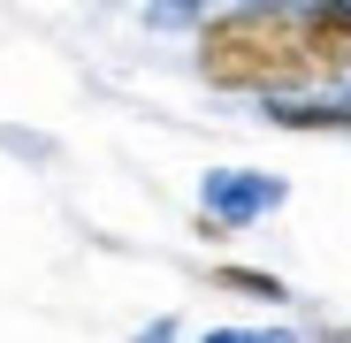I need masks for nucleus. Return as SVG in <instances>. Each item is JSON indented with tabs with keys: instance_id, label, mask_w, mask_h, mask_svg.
<instances>
[{
	"instance_id": "4",
	"label": "nucleus",
	"mask_w": 351,
	"mask_h": 343,
	"mask_svg": "<svg viewBox=\"0 0 351 343\" xmlns=\"http://www.w3.org/2000/svg\"><path fill=\"white\" fill-rule=\"evenodd\" d=\"M221 290H245V298H282V282L275 275H252V267H214Z\"/></svg>"
},
{
	"instance_id": "3",
	"label": "nucleus",
	"mask_w": 351,
	"mask_h": 343,
	"mask_svg": "<svg viewBox=\"0 0 351 343\" xmlns=\"http://www.w3.org/2000/svg\"><path fill=\"white\" fill-rule=\"evenodd\" d=\"M306 53H313V84H343L351 77V0H306Z\"/></svg>"
},
{
	"instance_id": "2",
	"label": "nucleus",
	"mask_w": 351,
	"mask_h": 343,
	"mask_svg": "<svg viewBox=\"0 0 351 343\" xmlns=\"http://www.w3.org/2000/svg\"><path fill=\"white\" fill-rule=\"evenodd\" d=\"M267 206H282V183L252 176V168H229V176H206L199 237H237V229H245V221H260Z\"/></svg>"
},
{
	"instance_id": "5",
	"label": "nucleus",
	"mask_w": 351,
	"mask_h": 343,
	"mask_svg": "<svg viewBox=\"0 0 351 343\" xmlns=\"http://www.w3.org/2000/svg\"><path fill=\"white\" fill-rule=\"evenodd\" d=\"M206 343H290V335H267V328H214Z\"/></svg>"
},
{
	"instance_id": "1",
	"label": "nucleus",
	"mask_w": 351,
	"mask_h": 343,
	"mask_svg": "<svg viewBox=\"0 0 351 343\" xmlns=\"http://www.w3.org/2000/svg\"><path fill=\"white\" fill-rule=\"evenodd\" d=\"M199 77L221 92H260L275 99H298L313 84V53H306V23L298 8H221L199 31Z\"/></svg>"
}]
</instances>
